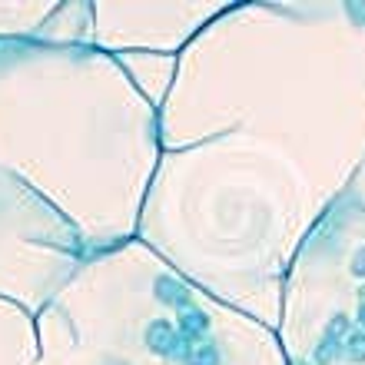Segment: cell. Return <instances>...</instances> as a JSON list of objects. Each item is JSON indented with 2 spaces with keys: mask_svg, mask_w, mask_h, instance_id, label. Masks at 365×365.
<instances>
[{
  "mask_svg": "<svg viewBox=\"0 0 365 365\" xmlns=\"http://www.w3.org/2000/svg\"><path fill=\"white\" fill-rule=\"evenodd\" d=\"M276 336L289 365H365V163L302 242Z\"/></svg>",
  "mask_w": 365,
  "mask_h": 365,
  "instance_id": "cell-5",
  "label": "cell"
},
{
  "mask_svg": "<svg viewBox=\"0 0 365 365\" xmlns=\"http://www.w3.org/2000/svg\"><path fill=\"white\" fill-rule=\"evenodd\" d=\"M242 133L286 150L319 196L365 163V4H230L176 57L163 150Z\"/></svg>",
  "mask_w": 365,
  "mask_h": 365,
  "instance_id": "cell-1",
  "label": "cell"
},
{
  "mask_svg": "<svg viewBox=\"0 0 365 365\" xmlns=\"http://www.w3.org/2000/svg\"><path fill=\"white\" fill-rule=\"evenodd\" d=\"M326 210L286 150L230 133L163 150L136 242L206 296L276 332L286 276Z\"/></svg>",
  "mask_w": 365,
  "mask_h": 365,
  "instance_id": "cell-3",
  "label": "cell"
},
{
  "mask_svg": "<svg viewBox=\"0 0 365 365\" xmlns=\"http://www.w3.org/2000/svg\"><path fill=\"white\" fill-rule=\"evenodd\" d=\"M160 156V106L116 57L0 37V180L73 230L87 259L136 240Z\"/></svg>",
  "mask_w": 365,
  "mask_h": 365,
  "instance_id": "cell-2",
  "label": "cell"
},
{
  "mask_svg": "<svg viewBox=\"0 0 365 365\" xmlns=\"http://www.w3.org/2000/svg\"><path fill=\"white\" fill-rule=\"evenodd\" d=\"M123 63V70L130 73L140 93L150 100V103L163 106L166 93L173 87L176 77V57H156V53H126V57H116Z\"/></svg>",
  "mask_w": 365,
  "mask_h": 365,
  "instance_id": "cell-8",
  "label": "cell"
},
{
  "mask_svg": "<svg viewBox=\"0 0 365 365\" xmlns=\"http://www.w3.org/2000/svg\"><path fill=\"white\" fill-rule=\"evenodd\" d=\"M230 0H182V4H130V0H96L93 40L96 50L110 57L126 53H156L180 57Z\"/></svg>",
  "mask_w": 365,
  "mask_h": 365,
  "instance_id": "cell-7",
  "label": "cell"
},
{
  "mask_svg": "<svg viewBox=\"0 0 365 365\" xmlns=\"http://www.w3.org/2000/svg\"><path fill=\"white\" fill-rule=\"evenodd\" d=\"M34 322L40 365H289L269 326L206 296L136 240L80 262Z\"/></svg>",
  "mask_w": 365,
  "mask_h": 365,
  "instance_id": "cell-4",
  "label": "cell"
},
{
  "mask_svg": "<svg viewBox=\"0 0 365 365\" xmlns=\"http://www.w3.org/2000/svg\"><path fill=\"white\" fill-rule=\"evenodd\" d=\"M53 0L0 4V37H27L50 17ZM87 252L63 222L27 192L0 180V299L37 316L47 299L80 269Z\"/></svg>",
  "mask_w": 365,
  "mask_h": 365,
  "instance_id": "cell-6",
  "label": "cell"
}]
</instances>
